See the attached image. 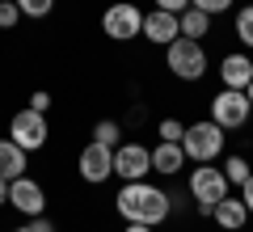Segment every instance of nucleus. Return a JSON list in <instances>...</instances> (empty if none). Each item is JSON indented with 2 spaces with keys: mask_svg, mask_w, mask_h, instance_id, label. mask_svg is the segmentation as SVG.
Returning a JSON list of instances; mask_svg holds the SVG:
<instances>
[{
  "mask_svg": "<svg viewBox=\"0 0 253 232\" xmlns=\"http://www.w3.org/2000/svg\"><path fill=\"white\" fill-rule=\"evenodd\" d=\"M114 211L123 215L126 224H148V228H161L173 215V194L152 182H123V190L114 194Z\"/></svg>",
  "mask_w": 253,
  "mask_h": 232,
  "instance_id": "1",
  "label": "nucleus"
},
{
  "mask_svg": "<svg viewBox=\"0 0 253 232\" xmlns=\"http://www.w3.org/2000/svg\"><path fill=\"white\" fill-rule=\"evenodd\" d=\"M165 68L177 76V81L186 85H199L203 76H207L211 59H207V46L199 43V38H173L169 46H165Z\"/></svg>",
  "mask_w": 253,
  "mask_h": 232,
  "instance_id": "2",
  "label": "nucleus"
},
{
  "mask_svg": "<svg viewBox=\"0 0 253 232\" xmlns=\"http://www.w3.org/2000/svg\"><path fill=\"white\" fill-rule=\"evenodd\" d=\"M224 143H228V131L219 123H211V118H203V123H186V135H181V152H186V161L211 165V161H219Z\"/></svg>",
  "mask_w": 253,
  "mask_h": 232,
  "instance_id": "3",
  "label": "nucleus"
},
{
  "mask_svg": "<svg viewBox=\"0 0 253 232\" xmlns=\"http://www.w3.org/2000/svg\"><path fill=\"white\" fill-rule=\"evenodd\" d=\"M186 190H190V198H194V207H199V215H207V220H211L215 203H219V198H224L232 186H228L224 169H219V165L211 161V165H194V169H190Z\"/></svg>",
  "mask_w": 253,
  "mask_h": 232,
  "instance_id": "4",
  "label": "nucleus"
},
{
  "mask_svg": "<svg viewBox=\"0 0 253 232\" xmlns=\"http://www.w3.org/2000/svg\"><path fill=\"white\" fill-rule=\"evenodd\" d=\"M101 34L110 43H131V38L144 34V9L131 4V0H114L106 13H101Z\"/></svg>",
  "mask_w": 253,
  "mask_h": 232,
  "instance_id": "5",
  "label": "nucleus"
},
{
  "mask_svg": "<svg viewBox=\"0 0 253 232\" xmlns=\"http://www.w3.org/2000/svg\"><path fill=\"white\" fill-rule=\"evenodd\" d=\"M207 106H211V123H219L224 131H241L253 114V101L245 97V89H219Z\"/></svg>",
  "mask_w": 253,
  "mask_h": 232,
  "instance_id": "6",
  "label": "nucleus"
},
{
  "mask_svg": "<svg viewBox=\"0 0 253 232\" xmlns=\"http://www.w3.org/2000/svg\"><path fill=\"white\" fill-rule=\"evenodd\" d=\"M9 139L17 143V148L26 152H42L46 139H51V127H46V114H38V110H17V114L9 118Z\"/></svg>",
  "mask_w": 253,
  "mask_h": 232,
  "instance_id": "7",
  "label": "nucleus"
},
{
  "mask_svg": "<svg viewBox=\"0 0 253 232\" xmlns=\"http://www.w3.org/2000/svg\"><path fill=\"white\" fill-rule=\"evenodd\" d=\"M76 173H81V182H89V186L110 182V178H114V148L89 139V143L81 148V156H76Z\"/></svg>",
  "mask_w": 253,
  "mask_h": 232,
  "instance_id": "8",
  "label": "nucleus"
},
{
  "mask_svg": "<svg viewBox=\"0 0 253 232\" xmlns=\"http://www.w3.org/2000/svg\"><path fill=\"white\" fill-rule=\"evenodd\" d=\"M148 173H152V148H148V143L126 139V143H118V148H114V178L144 182Z\"/></svg>",
  "mask_w": 253,
  "mask_h": 232,
  "instance_id": "9",
  "label": "nucleus"
},
{
  "mask_svg": "<svg viewBox=\"0 0 253 232\" xmlns=\"http://www.w3.org/2000/svg\"><path fill=\"white\" fill-rule=\"evenodd\" d=\"M9 207H13V211H21L26 220L46 215V190H42V182H34L30 173L13 178V182H9Z\"/></svg>",
  "mask_w": 253,
  "mask_h": 232,
  "instance_id": "10",
  "label": "nucleus"
},
{
  "mask_svg": "<svg viewBox=\"0 0 253 232\" xmlns=\"http://www.w3.org/2000/svg\"><path fill=\"white\" fill-rule=\"evenodd\" d=\"M139 38H148L152 46H169L173 38H181L177 13H169V9H148V13H144V34H139Z\"/></svg>",
  "mask_w": 253,
  "mask_h": 232,
  "instance_id": "11",
  "label": "nucleus"
},
{
  "mask_svg": "<svg viewBox=\"0 0 253 232\" xmlns=\"http://www.w3.org/2000/svg\"><path fill=\"white\" fill-rule=\"evenodd\" d=\"M249 81H253L249 51H228L224 59H219V85H224V89H249Z\"/></svg>",
  "mask_w": 253,
  "mask_h": 232,
  "instance_id": "12",
  "label": "nucleus"
},
{
  "mask_svg": "<svg viewBox=\"0 0 253 232\" xmlns=\"http://www.w3.org/2000/svg\"><path fill=\"white\" fill-rule=\"evenodd\" d=\"M211 220H215L224 232H241L245 224H249V207H245L241 194H224L215 203V211H211Z\"/></svg>",
  "mask_w": 253,
  "mask_h": 232,
  "instance_id": "13",
  "label": "nucleus"
},
{
  "mask_svg": "<svg viewBox=\"0 0 253 232\" xmlns=\"http://www.w3.org/2000/svg\"><path fill=\"white\" fill-rule=\"evenodd\" d=\"M181 169H186V152H181V143L156 139L152 143V173H161V178H177Z\"/></svg>",
  "mask_w": 253,
  "mask_h": 232,
  "instance_id": "14",
  "label": "nucleus"
},
{
  "mask_svg": "<svg viewBox=\"0 0 253 232\" xmlns=\"http://www.w3.org/2000/svg\"><path fill=\"white\" fill-rule=\"evenodd\" d=\"M26 156H30V152H26V148H17V143H13L9 135H4V139H0V178H4V182L21 178V173L30 169V165H26Z\"/></svg>",
  "mask_w": 253,
  "mask_h": 232,
  "instance_id": "15",
  "label": "nucleus"
},
{
  "mask_svg": "<svg viewBox=\"0 0 253 232\" xmlns=\"http://www.w3.org/2000/svg\"><path fill=\"white\" fill-rule=\"evenodd\" d=\"M177 26H181V38H207L211 34V13H203V9H194V4H190V9H181L177 13Z\"/></svg>",
  "mask_w": 253,
  "mask_h": 232,
  "instance_id": "16",
  "label": "nucleus"
},
{
  "mask_svg": "<svg viewBox=\"0 0 253 232\" xmlns=\"http://www.w3.org/2000/svg\"><path fill=\"white\" fill-rule=\"evenodd\" d=\"M232 34H236V43L245 51H253V4H241L232 13Z\"/></svg>",
  "mask_w": 253,
  "mask_h": 232,
  "instance_id": "17",
  "label": "nucleus"
},
{
  "mask_svg": "<svg viewBox=\"0 0 253 232\" xmlns=\"http://www.w3.org/2000/svg\"><path fill=\"white\" fill-rule=\"evenodd\" d=\"M219 169H224V178H228V186H245V182H249V173H253V165L245 161L241 152H228V161L219 165Z\"/></svg>",
  "mask_w": 253,
  "mask_h": 232,
  "instance_id": "18",
  "label": "nucleus"
},
{
  "mask_svg": "<svg viewBox=\"0 0 253 232\" xmlns=\"http://www.w3.org/2000/svg\"><path fill=\"white\" fill-rule=\"evenodd\" d=\"M93 139L106 143V148H118V143H123V123H118V118H101V123L93 127Z\"/></svg>",
  "mask_w": 253,
  "mask_h": 232,
  "instance_id": "19",
  "label": "nucleus"
},
{
  "mask_svg": "<svg viewBox=\"0 0 253 232\" xmlns=\"http://www.w3.org/2000/svg\"><path fill=\"white\" fill-rule=\"evenodd\" d=\"M17 9H21V17H51L55 0H17Z\"/></svg>",
  "mask_w": 253,
  "mask_h": 232,
  "instance_id": "20",
  "label": "nucleus"
},
{
  "mask_svg": "<svg viewBox=\"0 0 253 232\" xmlns=\"http://www.w3.org/2000/svg\"><path fill=\"white\" fill-rule=\"evenodd\" d=\"M156 135H161V139H169V143H181V135H186V123H181V118H161Z\"/></svg>",
  "mask_w": 253,
  "mask_h": 232,
  "instance_id": "21",
  "label": "nucleus"
},
{
  "mask_svg": "<svg viewBox=\"0 0 253 232\" xmlns=\"http://www.w3.org/2000/svg\"><path fill=\"white\" fill-rule=\"evenodd\" d=\"M21 21V9H17V0H0V30H13Z\"/></svg>",
  "mask_w": 253,
  "mask_h": 232,
  "instance_id": "22",
  "label": "nucleus"
},
{
  "mask_svg": "<svg viewBox=\"0 0 253 232\" xmlns=\"http://www.w3.org/2000/svg\"><path fill=\"white\" fill-rule=\"evenodd\" d=\"M190 4H194V9H203V13H211V17H215V13H228L236 4V0H190Z\"/></svg>",
  "mask_w": 253,
  "mask_h": 232,
  "instance_id": "23",
  "label": "nucleus"
},
{
  "mask_svg": "<svg viewBox=\"0 0 253 232\" xmlns=\"http://www.w3.org/2000/svg\"><path fill=\"white\" fill-rule=\"evenodd\" d=\"M55 106V97L46 89H38V93H30V110H38V114H46V110Z\"/></svg>",
  "mask_w": 253,
  "mask_h": 232,
  "instance_id": "24",
  "label": "nucleus"
},
{
  "mask_svg": "<svg viewBox=\"0 0 253 232\" xmlns=\"http://www.w3.org/2000/svg\"><path fill=\"white\" fill-rule=\"evenodd\" d=\"M26 228H30V232H59V228H55V220H46V215H34Z\"/></svg>",
  "mask_w": 253,
  "mask_h": 232,
  "instance_id": "25",
  "label": "nucleus"
},
{
  "mask_svg": "<svg viewBox=\"0 0 253 232\" xmlns=\"http://www.w3.org/2000/svg\"><path fill=\"white\" fill-rule=\"evenodd\" d=\"M156 9H169V13H181V9H190V0H156Z\"/></svg>",
  "mask_w": 253,
  "mask_h": 232,
  "instance_id": "26",
  "label": "nucleus"
},
{
  "mask_svg": "<svg viewBox=\"0 0 253 232\" xmlns=\"http://www.w3.org/2000/svg\"><path fill=\"white\" fill-rule=\"evenodd\" d=\"M241 198H245V207H249V215H253V173H249V182L241 186Z\"/></svg>",
  "mask_w": 253,
  "mask_h": 232,
  "instance_id": "27",
  "label": "nucleus"
},
{
  "mask_svg": "<svg viewBox=\"0 0 253 232\" xmlns=\"http://www.w3.org/2000/svg\"><path fill=\"white\" fill-rule=\"evenodd\" d=\"M0 207H9V182L0 178Z\"/></svg>",
  "mask_w": 253,
  "mask_h": 232,
  "instance_id": "28",
  "label": "nucleus"
},
{
  "mask_svg": "<svg viewBox=\"0 0 253 232\" xmlns=\"http://www.w3.org/2000/svg\"><path fill=\"white\" fill-rule=\"evenodd\" d=\"M123 232H156V228H148V224H126Z\"/></svg>",
  "mask_w": 253,
  "mask_h": 232,
  "instance_id": "29",
  "label": "nucleus"
},
{
  "mask_svg": "<svg viewBox=\"0 0 253 232\" xmlns=\"http://www.w3.org/2000/svg\"><path fill=\"white\" fill-rule=\"evenodd\" d=\"M245 97H249V101H253V81H249V89H245Z\"/></svg>",
  "mask_w": 253,
  "mask_h": 232,
  "instance_id": "30",
  "label": "nucleus"
},
{
  "mask_svg": "<svg viewBox=\"0 0 253 232\" xmlns=\"http://www.w3.org/2000/svg\"><path fill=\"white\" fill-rule=\"evenodd\" d=\"M9 232H30V228H26V224H21V228H9Z\"/></svg>",
  "mask_w": 253,
  "mask_h": 232,
  "instance_id": "31",
  "label": "nucleus"
}]
</instances>
